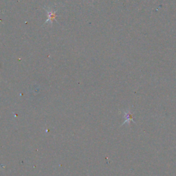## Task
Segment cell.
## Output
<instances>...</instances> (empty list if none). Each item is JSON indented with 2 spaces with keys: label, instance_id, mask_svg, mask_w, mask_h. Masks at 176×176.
Listing matches in <instances>:
<instances>
[{
  "label": "cell",
  "instance_id": "cell-1",
  "mask_svg": "<svg viewBox=\"0 0 176 176\" xmlns=\"http://www.w3.org/2000/svg\"><path fill=\"white\" fill-rule=\"evenodd\" d=\"M123 114H124V117L125 118V120L124 122L123 123V124L121 125V126H123V125H124L125 124H127L129 125L130 124L131 122H133L135 123L136 121L133 120V113L131 112L130 110H127L126 111H124L123 112Z\"/></svg>",
  "mask_w": 176,
  "mask_h": 176
}]
</instances>
